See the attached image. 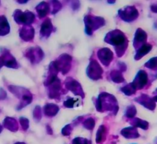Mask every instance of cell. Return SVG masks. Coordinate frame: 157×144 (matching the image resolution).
<instances>
[{"label":"cell","mask_w":157,"mask_h":144,"mask_svg":"<svg viewBox=\"0 0 157 144\" xmlns=\"http://www.w3.org/2000/svg\"><path fill=\"white\" fill-rule=\"evenodd\" d=\"M10 32V25L4 16H0V35H5Z\"/></svg>","instance_id":"obj_11"},{"label":"cell","mask_w":157,"mask_h":144,"mask_svg":"<svg viewBox=\"0 0 157 144\" xmlns=\"http://www.w3.org/2000/svg\"><path fill=\"white\" fill-rule=\"evenodd\" d=\"M87 73H88V75L91 78L96 80V79H99L101 77L102 69H101V67H99V65L96 61H93L90 63L88 70H87Z\"/></svg>","instance_id":"obj_5"},{"label":"cell","mask_w":157,"mask_h":144,"mask_svg":"<svg viewBox=\"0 0 157 144\" xmlns=\"http://www.w3.org/2000/svg\"><path fill=\"white\" fill-rule=\"evenodd\" d=\"M6 97V93L3 89H0V100H4Z\"/></svg>","instance_id":"obj_27"},{"label":"cell","mask_w":157,"mask_h":144,"mask_svg":"<svg viewBox=\"0 0 157 144\" xmlns=\"http://www.w3.org/2000/svg\"><path fill=\"white\" fill-rule=\"evenodd\" d=\"M2 58V59H3L4 64H5L6 66H7V67H13V68H15V67H17V63H16V61L8 52H6Z\"/></svg>","instance_id":"obj_8"},{"label":"cell","mask_w":157,"mask_h":144,"mask_svg":"<svg viewBox=\"0 0 157 144\" xmlns=\"http://www.w3.org/2000/svg\"><path fill=\"white\" fill-rule=\"evenodd\" d=\"M49 4L46 2H42L37 6V12L39 15V17H44L49 12Z\"/></svg>","instance_id":"obj_15"},{"label":"cell","mask_w":157,"mask_h":144,"mask_svg":"<svg viewBox=\"0 0 157 144\" xmlns=\"http://www.w3.org/2000/svg\"><path fill=\"white\" fill-rule=\"evenodd\" d=\"M66 86H67V88H69V90H71L72 91H73L74 94H80V93H82V88H81L80 85H79L78 82L72 80L71 81L67 82V84H66Z\"/></svg>","instance_id":"obj_13"},{"label":"cell","mask_w":157,"mask_h":144,"mask_svg":"<svg viewBox=\"0 0 157 144\" xmlns=\"http://www.w3.org/2000/svg\"><path fill=\"white\" fill-rule=\"evenodd\" d=\"M105 130L104 126H101L99 128L97 133H96V142H101L103 139V136H105Z\"/></svg>","instance_id":"obj_18"},{"label":"cell","mask_w":157,"mask_h":144,"mask_svg":"<svg viewBox=\"0 0 157 144\" xmlns=\"http://www.w3.org/2000/svg\"><path fill=\"white\" fill-rule=\"evenodd\" d=\"M135 114H136V108L134 107L133 106H129V107L127 108V110H126V117L131 118Z\"/></svg>","instance_id":"obj_21"},{"label":"cell","mask_w":157,"mask_h":144,"mask_svg":"<svg viewBox=\"0 0 157 144\" xmlns=\"http://www.w3.org/2000/svg\"><path fill=\"white\" fill-rule=\"evenodd\" d=\"M4 64V61H3V59H2V57H0V68L2 67V65Z\"/></svg>","instance_id":"obj_28"},{"label":"cell","mask_w":157,"mask_h":144,"mask_svg":"<svg viewBox=\"0 0 157 144\" xmlns=\"http://www.w3.org/2000/svg\"><path fill=\"white\" fill-rule=\"evenodd\" d=\"M105 41L117 48L118 55L120 53V51L121 52V55H123L122 50L124 52L127 45L126 37L120 31H113L109 33L105 37Z\"/></svg>","instance_id":"obj_1"},{"label":"cell","mask_w":157,"mask_h":144,"mask_svg":"<svg viewBox=\"0 0 157 144\" xmlns=\"http://www.w3.org/2000/svg\"><path fill=\"white\" fill-rule=\"evenodd\" d=\"M16 144H25V143H23V142H16Z\"/></svg>","instance_id":"obj_30"},{"label":"cell","mask_w":157,"mask_h":144,"mask_svg":"<svg viewBox=\"0 0 157 144\" xmlns=\"http://www.w3.org/2000/svg\"><path fill=\"white\" fill-rule=\"evenodd\" d=\"M2 127L1 125H0V133L2 132Z\"/></svg>","instance_id":"obj_29"},{"label":"cell","mask_w":157,"mask_h":144,"mask_svg":"<svg viewBox=\"0 0 157 144\" xmlns=\"http://www.w3.org/2000/svg\"><path fill=\"white\" fill-rule=\"evenodd\" d=\"M20 123L21 124H22V127H23V129L25 130H27V128L29 127V121L27 119H25V118L24 117H22L20 118Z\"/></svg>","instance_id":"obj_23"},{"label":"cell","mask_w":157,"mask_h":144,"mask_svg":"<svg viewBox=\"0 0 157 144\" xmlns=\"http://www.w3.org/2000/svg\"><path fill=\"white\" fill-rule=\"evenodd\" d=\"M73 144H90V142L82 138H75L73 140Z\"/></svg>","instance_id":"obj_22"},{"label":"cell","mask_w":157,"mask_h":144,"mask_svg":"<svg viewBox=\"0 0 157 144\" xmlns=\"http://www.w3.org/2000/svg\"><path fill=\"white\" fill-rule=\"evenodd\" d=\"M121 90L126 94V95H131V94H133L134 91H135V87H134L133 84H129V85L126 86L125 88H122Z\"/></svg>","instance_id":"obj_19"},{"label":"cell","mask_w":157,"mask_h":144,"mask_svg":"<svg viewBox=\"0 0 157 144\" xmlns=\"http://www.w3.org/2000/svg\"><path fill=\"white\" fill-rule=\"evenodd\" d=\"M119 15L124 21L130 22L137 17V12L135 8L127 7L123 9H120L119 11Z\"/></svg>","instance_id":"obj_4"},{"label":"cell","mask_w":157,"mask_h":144,"mask_svg":"<svg viewBox=\"0 0 157 144\" xmlns=\"http://www.w3.org/2000/svg\"><path fill=\"white\" fill-rule=\"evenodd\" d=\"M74 103H75V100H74L73 99L70 98L69 99V100H66V101L64 103V104L65 106H67V107H72L74 105Z\"/></svg>","instance_id":"obj_25"},{"label":"cell","mask_w":157,"mask_h":144,"mask_svg":"<svg viewBox=\"0 0 157 144\" xmlns=\"http://www.w3.org/2000/svg\"><path fill=\"white\" fill-rule=\"evenodd\" d=\"M71 130H72V129H71L70 125H67V126H66V127H65V128L63 130V134H64V135H66V136H67V135L70 134Z\"/></svg>","instance_id":"obj_26"},{"label":"cell","mask_w":157,"mask_h":144,"mask_svg":"<svg viewBox=\"0 0 157 144\" xmlns=\"http://www.w3.org/2000/svg\"><path fill=\"white\" fill-rule=\"evenodd\" d=\"M98 56H99V59L101 60L102 63L105 65H108L110 63V61L113 59V52L108 49H101L99 52H98Z\"/></svg>","instance_id":"obj_6"},{"label":"cell","mask_w":157,"mask_h":144,"mask_svg":"<svg viewBox=\"0 0 157 144\" xmlns=\"http://www.w3.org/2000/svg\"><path fill=\"white\" fill-rule=\"evenodd\" d=\"M45 113L47 116L49 117H52L54 115H56L57 113L59 110V107L55 104H52V103H49V104H46V106L44 108Z\"/></svg>","instance_id":"obj_14"},{"label":"cell","mask_w":157,"mask_h":144,"mask_svg":"<svg viewBox=\"0 0 157 144\" xmlns=\"http://www.w3.org/2000/svg\"><path fill=\"white\" fill-rule=\"evenodd\" d=\"M28 55L29 58L31 60L32 62H35V61H37V58H39V60L43 58V52L39 49L38 50H36V49H29Z\"/></svg>","instance_id":"obj_10"},{"label":"cell","mask_w":157,"mask_h":144,"mask_svg":"<svg viewBox=\"0 0 157 144\" xmlns=\"http://www.w3.org/2000/svg\"><path fill=\"white\" fill-rule=\"evenodd\" d=\"M15 19H16V22L19 24H25V25H29L31 24L34 20V15L32 13H22L19 10L15 13L14 14Z\"/></svg>","instance_id":"obj_3"},{"label":"cell","mask_w":157,"mask_h":144,"mask_svg":"<svg viewBox=\"0 0 157 144\" xmlns=\"http://www.w3.org/2000/svg\"><path fill=\"white\" fill-rule=\"evenodd\" d=\"M136 133L135 130L132 127H129V128H126L123 130H122L121 133L126 138H132L134 137V134Z\"/></svg>","instance_id":"obj_17"},{"label":"cell","mask_w":157,"mask_h":144,"mask_svg":"<svg viewBox=\"0 0 157 144\" xmlns=\"http://www.w3.org/2000/svg\"><path fill=\"white\" fill-rule=\"evenodd\" d=\"M52 31V25L51 23V21L49 19H46L44 22H43V25L41 27V30H40V33H41L42 36H45V37H48L50 34V33Z\"/></svg>","instance_id":"obj_9"},{"label":"cell","mask_w":157,"mask_h":144,"mask_svg":"<svg viewBox=\"0 0 157 144\" xmlns=\"http://www.w3.org/2000/svg\"><path fill=\"white\" fill-rule=\"evenodd\" d=\"M111 77L113 81L116 83H120V82L124 81V78H123L122 73L118 70H113L111 73Z\"/></svg>","instance_id":"obj_16"},{"label":"cell","mask_w":157,"mask_h":144,"mask_svg":"<svg viewBox=\"0 0 157 144\" xmlns=\"http://www.w3.org/2000/svg\"><path fill=\"white\" fill-rule=\"evenodd\" d=\"M34 117L35 118H38V119H39L40 117H41V110H40V107H39V106H36V107L35 108Z\"/></svg>","instance_id":"obj_24"},{"label":"cell","mask_w":157,"mask_h":144,"mask_svg":"<svg viewBox=\"0 0 157 144\" xmlns=\"http://www.w3.org/2000/svg\"><path fill=\"white\" fill-rule=\"evenodd\" d=\"M86 24V31L87 34H91L92 32L94 29H96L99 27L102 26L104 25V20L101 18L93 17V16H87L85 19Z\"/></svg>","instance_id":"obj_2"},{"label":"cell","mask_w":157,"mask_h":144,"mask_svg":"<svg viewBox=\"0 0 157 144\" xmlns=\"http://www.w3.org/2000/svg\"><path fill=\"white\" fill-rule=\"evenodd\" d=\"M20 36L22 37V39L25 41H29L33 38L34 36V31L33 28L30 26H25L22 28V29L20 31Z\"/></svg>","instance_id":"obj_7"},{"label":"cell","mask_w":157,"mask_h":144,"mask_svg":"<svg viewBox=\"0 0 157 144\" xmlns=\"http://www.w3.org/2000/svg\"><path fill=\"white\" fill-rule=\"evenodd\" d=\"M4 126L5 127L8 128L10 130H12V131H16L18 129V124L17 121L15 119L11 117H6L5 120H4Z\"/></svg>","instance_id":"obj_12"},{"label":"cell","mask_w":157,"mask_h":144,"mask_svg":"<svg viewBox=\"0 0 157 144\" xmlns=\"http://www.w3.org/2000/svg\"><path fill=\"white\" fill-rule=\"evenodd\" d=\"M94 126L95 121L93 118H89V119L86 120V121H85V123H84V127H85L86 128L89 129V130H92V129L94 127Z\"/></svg>","instance_id":"obj_20"}]
</instances>
